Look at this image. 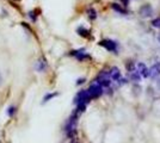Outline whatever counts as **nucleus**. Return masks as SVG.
Here are the masks:
<instances>
[{
	"mask_svg": "<svg viewBox=\"0 0 160 143\" xmlns=\"http://www.w3.org/2000/svg\"><path fill=\"white\" fill-rule=\"evenodd\" d=\"M87 14H89V18L92 19V20L97 18V12H96V10L92 9V7H90V9L87 10Z\"/></svg>",
	"mask_w": 160,
	"mask_h": 143,
	"instance_id": "obj_12",
	"label": "nucleus"
},
{
	"mask_svg": "<svg viewBox=\"0 0 160 143\" xmlns=\"http://www.w3.org/2000/svg\"><path fill=\"white\" fill-rule=\"evenodd\" d=\"M84 82H85V79H79V80L77 81V85H81Z\"/></svg>",
	"mask_w": 160,
	"mask_h": 143,
	"instance_id": "obj_17",
	"label": "nucleus"
},
{
	"mask_svg": "<svg viewBox=\"0 0 160 143\" xmlns=\"http://www.w3.org/2000/svg\"><path fill=\"white\" fill-rule=\"evenodd\" d=\"M92 98H91V95H90V93H89V91H80L77 95H75V98H74V103L77 105H79V104H87L90 100H91Z\"/></svg>",
	"mask_w": 160,
	"mask_h": 143,
	"instance_id": "obj_2",
	"label": "nucleus"
},
{
	"mask_svg": "<svg viewBox=\"0 0 160 143\" xmlns=\"http://www.w3.org/2000/svg\"><path fill=\"white\" fill-rule=\"evenodd\" d=\"M77 32H78L80 36H83V37H89V35H90V31L87 30V29H85V28H83V26L78 28V29H77Z\"/></svg>",
	"mask_w": 160,
	"mask_h": 143,
	"instance_id": "obj_10",
	"label": "nucleus"
},
{
	"mask_svg": "<svg viewBox=\"0 0 160 143\" xmlns=\"http://www.w3.org/2000/svg\"><path fill=\"white\" fill-rule=\"evenodd\" d=\"M54 97H58V93H49V94H47L44 99H43V103H47V101H49L50 99H53Z\"/></svg>",
	"mask_w": 160,
	"mask_h": 143,
	"instance_id": "obj_14",
	"label": "nucleus"
},
{
	"mask_svg": "<svg viewBox=\"0 0 160 143\" xmlns=\"http://www.w3.org/2000/svg\"><path fill=\"white\" fill-rule=\"evenodd\" d=\"M138 70L140 72L141 76H143V78H148V76H149V69L146 67L145 63L140 62L139 65H138Z\"/></svg>",
	"mask_w": 160,
	"mask_h": 143,
	"instance_id": "obj_7",
	"label": "nucleus"
},
{
	"mask_svg": "<svg viewBox=\"0 0 160 143\" xmlns=\"http://www.w3.org/2000/svg\"><path fill=\"white\" fill-rule=\"evenodd\" d=\"M152 25H153L154 28H157V29H160V17L152 20Z\"/></svg>",
	"mask_w": 160,
	"mask_h": 143,
	"instance_id": "obj_15",
	"label": "nucleus"
},
{
	"mask_svg": "<svg viewBox=\"0 0 160 143\" xmlns=\"http://www.w3.org/2000/svg\"><path fill=\"white\" fill-rule=\"evenodd\" d=\"M109 73H110V78L115 81H118L119 79H121V72H119V69L117 67H113L109 70Z\"/></svg>",
	"mask_w": 160,
	"mask_h": 143,
	"instance_id": "obj_6",
	"label": "nucleus"
},
{
	"mask_svg": "<svg viewBox=\"0 0 160 143\" xmlns=\"http://www.w3.org/2000/svg\"><path fill=\"white\" fill-rule=\"evenodd\" d=\"M111 7H113V10H115L116 12L121 13V14H127V13H128V11L124 9V7H122L121 5H118V4H116V3L111 4Z\"/></svg>",
	"mask_w": 160,
	"mask_h": 143,
	"instance_id": "obj_9",
	"label": "nucleus"
},
{
	"mask_svg": "<svg viewBox=\"0 0 160 143\" xmlns=\"http://www.w3.org/2000/svg\"><path fill=\"white\" fill-rule=\"evenodd\" d=\"M45 68H47V63H45L44 59H41V60L38 61L37 69H38V72H43V70H45Z\"/></svg>",
	"mask_w": 160,
	"mask_h": 143,
	"instance_id": "obj_11",
	"label": "nucleus"
},
{
	"mask_svg": "<svg viewBox=\"0 0 160 143\" xmlns=\"http://www.w3.org/2000/svg\"><path fill=\"white\" fill-rule=\"evenodd\" d=\"M1 81H3V79H1V74H0V84H1Z\"/></svg>",
	"mask_w": 160,
	"mask_h": 143,
	"instance_id": "obj_20",
	"label": "nucleus"
},
{
	"mask_svg": "<svg viewBox=\"0 0 160 143\" xmlns=\"http://www.w3.org/2000/svg\"><path fill=\"white\" fill-rule=\"evenodd\" d=\"M160 73L158 72V69H157V67L155 66H153L151 69H149V78H155L157 75H159Z\"/></svg>",
	"mask_w": 160,
	"mask_h": 143,
	"instance_id": "obj_13",
	"label": "nucleus"
},
{
	"mask_svg": "<svg viewBox=\"0 0 160 143\" xmlns=\"http://www.w3.org/2000/svg\"><path fill=\"white\" fill-rule=\"evenodd\" d=\"M129 76H130L132 80H133V81H135V82L140 81V79H141V74H140V72H139V70H135V69L129 70Z\"/></svg>",
	"mask_w": 160,
	"mask_h": 143,
	"instance_id": "obj_8",
	"label": "nucleus"
},
{
	"mask_svg": "<svg viewBox=\"0 0 160 143\" xmlns=\"http://www.w3.org/2000/svg\"><path fill=\"white\" fill-rule=\"evenodd\" d=\"M71 55L75 56L77 60H79V61H84L86 59H91V56H90L89 54H86L84 49H81V50H73V51H71Z\"/></svg>",
	"mask_w": 160,
	"mask_h": 143,
	"instance_id": "obj_5",
	"label": "nucleus"
},
{
	"mask_svg": "<svg viewBox=\"0 0 160 143\" xmlns=\"http://www.w3.org/2000/svg\"><path fill=\"white\" fill-rule=\"evenodd\" d=\"M7 113H9L10 117H12L16 113V106H10L9 107V111H7Z\"/></svg>",
	"mask_w": 160,
	"mask_h": 143,
	"instance_id": "obj_16",
	"label": "nucleus"
},
{
	"mask_svg": "<svg viewBox=\"0 0 160 143\" xmlns=\"http://www.w3.org/2000/svg\"><path fill=\"white\" fill-rule=\"evenodd\" d=\"M155 67H157V69H158V72H159V73H160V61L159 62H157L155 63V65H154Z\"/></svg>",
	"mask_w": 160,
	"mask_h": 143,
	"instance_id": "obj_18",
	"label": "nucleus"
},
{
	"mask_svg": "<svg viewBox=\"0 0 160 143\" xmlns=\"http://www.w3.org/2000/svg\"><path fill=\"white\" fill-rule=\"evenodd\" d=\"M91 95V98L94 99V98H98L100 97V95L103 94V86L98 82V81H94L91 86H90V88L87 90Z\"/></svg>",
	"mask_w": 160,
	"mask_h": 143,
	"instance_id": "obj_1",
	"label": "nucleus"
},
{
	"mask_svg": "<svg viewBox=\"0 0 160 143\" xmlns=\"http://www.w3.org/2000/svg\"><path fill=\"white\" fill-rule=\"evenodd\" d=\"M99 45L104 47L108 51L111 53H117V43L111 41V39H103V41L99 42Z\"/></svg>",
	"mask_w": 160,
	"mask_h": 143,
	"instance_id": "obj_4",
	"label": "nucleus"
},
{
	"mask_svg": "<svg viewBox=\"0 0 160 143\" xmlns=\"http://www.w3.org/2000/svg\"><path fill=\"white\" fill-rule=\"evenodd\" d=\"M152 14H153V7L149 4L142 5L139 9V16L141 18H149Z\"/></svg>",
	"mask_w": 160,
	"mask_h": 143,
	"instance_id": "obj_3",
	"label": "nucleus"
},
{
	"mask_svg": "<svg viewBox=\"0 0 160 143\" xmlns=\"http://www.w3.org/2000/svg\"><path fill=\"white\" fill-rule=\"evenodd\" d=\"M158 41H159V43H160V34L158 35Z\"/></svg>",
	"mask_w": 160,
	"mask_h": 143,
	"instance_id": "obj_19",
	"label": "nucleus"
}]
</instances>
